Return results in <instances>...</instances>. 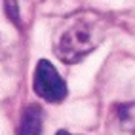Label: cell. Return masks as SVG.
I'll list each match as a JSON object with an SVG mask.
<instances>
[{
	"instance_id": "obj_1",
	"label": "cell",
	"mask_w": 135,
	"mask_h": 135,
	"mask_svg": "<svg viewBox=\"0 0 135 135\" xmlns=\"http://www.w3.org/2000/svg\"><path fill=\"white\" fill-rule=\"evenodd\" d=\"M107 34V19L95 12H78L67 17L53 38V51L55 55L67 63L82 61L89 55Z\"/></svg>"
},
{
	"instance_id": "obj_2",
	"label": "cell",
	"mask_w": 135,
	"mask_h": 135,
	"mask_svg": "<svg viewBox=\"0 0 135 135\" xmlns=\"http://www.w3.org/2000/svg\"><path fill=\"white\" fill-rule=\"evenodd\" d=\"M32 89L38 97H42L48 103H61L69 93L65 80L48 59H40L36 63L32 76Z\"/></svg>"
},
{
	"instance_id": "obj_3",
	"label": "cell",
	"mask_w": 135,
	"mask_h": 135,
	"mask_svg": "<svg viewBox=\"0 0 135 135\" xmlns=\"http://www.w3.org/2000/svg\"><path fill=\"white\" fill-rule=\"evenodd\" d=\"M42 124H44V110L40 105L32 103L21 114L17 135H42Z\"/></svg>"
},
{
	"instance_id": "obj_4",
	"label": "cell",
	"mask_w": 135,
	"mask_h": 135,
	"mask_svg": "<svg viewBox=\"0 0 135 135\" xmlns=\"http://www.w3.org/2000/svg\"><path fill=\"white\" fill-rule=\"evenodd\" d=\"M4 13L13 25L19 27V4H17V0H4Z\"/></svg>"
},
{
	"instance_id": "obj_5",
	"label": "cell",
	"mask_w": 135,
	"mask_h": 135,
	"mask_svg": "<svg viewBox=\"0 0 135 135\" xmlns=\"http://www.w3.org/2000/svg\"><path fill=\"white\" fill-rule=\"evenodd\" d=\"M55 135H73V133H69L67 129H59V131H57Z\"/></svg>"
}]
</instances>
